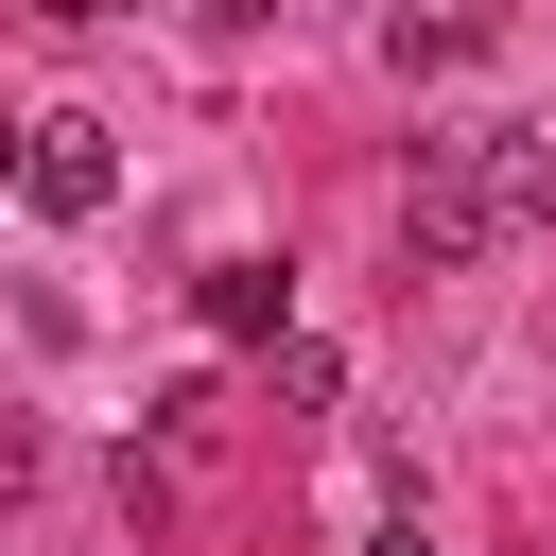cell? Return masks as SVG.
<instances>
[{
  "instance_id": "obj_2",
  "label": "cell",
  "mask_w": 556,
  "mask_h": 556,
  "mask_svg": "<svg viewBox=\"0 0 556 556\" xmlns=\"http://www.w3.org/2000/svg\"><path fill=\"white\" fill-rule=\"evenodd\" d=\"M17 191H35L52 226H87V208L122 191V156H104V122H87V104H52V122H17Z\"/></svg>"
},
{
  "instance_id": "obj_3",
  "label": "cell",
  "mask_w": 556,
  "mask_h": 556,
  "mask_svg": "<svg viewBox=\"0 0 556 556\" xmlns=\"http://www.w3.org/2000/svg\"><path fill=\"white\" fill-rule=\"evenodd\" d=\"M191 313H208L226 348H278V261H208V278H191Z\"/></svg>"
},
{
  "instance_id": "obj_4",
  "label": "cell",
  "mask_w": 556,
  "mask_h": 556,
  "mask_svg": "<svg viewBox=\"0 0 556 556\" xmlns=\"http://www.w3.org/2000/svg\"><path fill=\"white\" fill-rule=\"evenodd\" d=\"M365 556H434V539H417V521H382V539H365Z\"/></svg>"
},
{
  "instance_id": "obj_1",
  "label": "cell",
  "mask_w": 556,
  "mask_h": 556,
  "mask_svg": "<svg viewBox=\"0 0 556 556\" xmlns=\"http://www.w3.org/2000/svg\"><path fill=\"white\" fill-rule=\"evenodd\" d=\"M400 243H417V261H469V243H504V226H486V122H434V139H417Z\"/></svg>"
}]
</instances>
